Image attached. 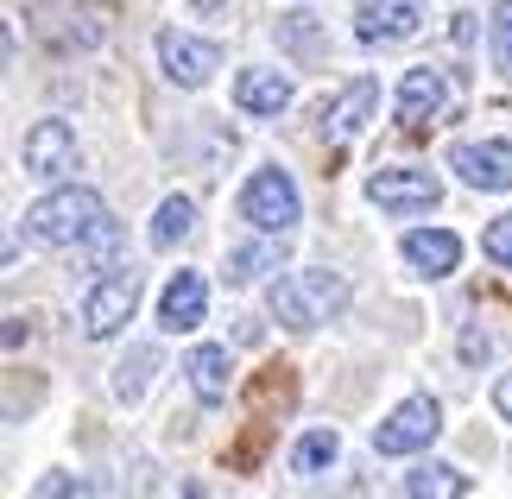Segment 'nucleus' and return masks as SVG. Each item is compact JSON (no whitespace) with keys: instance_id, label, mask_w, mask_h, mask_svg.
I'll list each match as a JSON object with an SVG mask.
<instances>
[{"instance_id":"obj_1","label":"nucleus","mask_w":512,"mask_h":499,"mask_svg":"<svg viewBox=\"0 0 512 499\" xmlns=\"http://www.w3.org/2000/svg\"><path fill=\"white\" fill-rule=\"evenodd\" d=\"M266 304H272V316H279L285 329L310 335V329H323L329 316L348 310V278L329 272V266H298V272H285L279 285H272Z\"/></svg>"},{"instance_id":"obj_2","label":"nucleus","mask_w":512,"mask_h":499,"mask_svg":"<svg viewBox=\"0 0 512 499\" xmlns=\"http://www.w3.org/2000/svg\"><path fill=\"white\" fill-rule=\"evenodd\" d=\"M102 222H108V209H102L95 190H51L45 203L26 209V234L38 247H76V241H89Z\"/></svg>"},{"instance_id":"obj_3","label":"nucleus","mask_w":512,"mask_h":499,"mask_svg":"<svg viewBox=\"0 0 512 499\" xmlns=\"http://www.w3.org/2000/svg\"><path fill=\"white\" fill-rule=\"evenodd\" d=\"M241 215L260 234H285L304 222V203H298V184H291V171H279V165H266V171H253L247 177V190H241Z\"/></svg>"},{"instance_id":"obj_4","label":"nucleus","mask_w":512,"mask_h":499,"mask_svg":"<svg viewBox=\"0 0 512 499\" xmlns=\"http://www.w3.org/2000/svg\"><path fill=\"white\" fill-rule=\"evenodd\" d=\"M437 430H443V411H437V398H405V405H392L386 411V424H373V449L380 455H418L437 443Z\"/></svg>"},{"instance_id":"obj_5","label":"nucleus","mask_w":512,"mask_h":499,"mask_svg":"<svg viewBox=\"0 0 512 499\" xmlns=\"http://www.w3.org/2000/svg\"><path fill=\"white\" fill-rule=\"evenodd\" d=\"M133 310H140V272H108L102 285L83 297V329L95 342H108V335H121L133 323Z\"/></svg>"},{"instance_id":"obj_6","label":"nucleus","mask_w":512,"mask_h":499,"mask_svg":"<svg viewBox=\"0 0 512 499\" xmlns=\"http://www.w3.org/2000/svg\"><path fill=\"white\" fill-rule=\"evenodd\" d=\"M367 203H380L386 215H418V209H437L443 203V184L430 171L392 165V171H373L367 177Z\"/></svg>"},{"instance_id":"obj_7","label":"nucleus","mask_w":512,"mask_h":499,"mask_svg":"<svg viewBox=\"0 0 512 499\" xmlns=\"http://www.w3.org/2000/svg\"><path fill=\"white\" fill-rule=\"evenodd\" d=\"M449 171H456L468 190H512V146L506 139H462V146L449 152Z\"/></svg>"},{"instance_id":"obj_8","label":"nucleus","mask_w":512,"mask_h":499,"mask_svg":"<svg viewBox=\"0 0 512 499\" xmlns=\"http://www.w3.org/2000/svg\"><path fill=\"white\" fill-rule=\"evenodd\" d=\"M159 64H165L171 83L203 89V83H209V70L222 64V51H215L209 38H196V32H159Z\"/></svg>"},{"instance_id":"obj_9","label":"nucleus","mask_w":512,"mask_h":499,"mask_svg":"<svg viewBox=\"0 0 512 499\" xmlns=\"http://www.w3.org/2000/svg\"><path fill=\"white\" fill-rule=\"evenodd\" d=\"M19 158H26L32 177H64V171H76V133L64 121H38L26 133V146H19Z\"/></svg>"},{"instance_id":"obj_10","label":"nucleus","mask_w":512,"mask_h":499,"mask_svg":"<svg viewBox=\"0 0 512 499\" xmlns=\"http://www.w3.org/2000/svg\"><path fill=\"white\" fill-rule=\"evenodd\" d=\"M424 26V0H361V32L367 45H399Z\"/></svg>"},{"instance_id":"obj_11","label":"nucleus","mask_w":512,"mask_h":499,"mask_svg":"<svg viewBox=\"0 0 512 499\" xmlns=\"http://www.w3.org/2000/svg\"><path fill=\"white\" fill-rule=\"evenodd\" d=\"M373 108H380V83H373V76H354V83L336 95V102L323 108V133L342 146V139H354V133L373 121Z\"/></svg>"},{"instance_id":"obj_12","label":"nucleus","mask_w":512,"mask_h":499,"mask_svg":"<svg viewBox=\"0 0 512 499\" xmlns=\"http://www.w3.org/2000/svg\"><path fill=\"white\" fill-rule=\"evenodd\" d=\"M203 310H209V285H203V272H177L171 285H165V297H159V323H165L171 335H184V329L203 323Z\"/></svg>"},{"instance_id":"obj_13","label":"nucleus","mask_w":512,"mask_h":499,"mask_svg":"<svg viewBox=\"0 0 512 499\" xmlns=\"http://www.w3.org/2000/svg\"><path fill=\"white\" fill-rule=\"evenodd\" d=\"M405 259H411L424 278H449V272L462 266V241H456L449 228H411V234H405Z\"/></svg>"},{"instance_id":"obj_14","label":"nucleus","mask_w":512,"mask_h":499,"mask_svg":"<svg viewBox=\"0 0 512 499\" xmlns=\"http://www.w3.org/2000/svg\"><path fill=\"white\" fill-rule=\"evenodd\" d=\"M234 108H241V114H285L291 108V83L279 70H241V83H234Z\"/></svg>"},{"instance_id":"obj_15","label":"nucleus","mask_w":512,"mask_h":499,"mask_svg":"<svg viewBox=\"0 0 512 499\" xmlns=\"http://www.w3.org/2000/svg\"><path fill=\"white\" fill-rule=\"evenodd\" d=\"M443 102H449V76L443 70H430V64L405 70V83H399V121H424V114H437Z\"/></svg>"},{"instance_id":"obj_16","label":"nucleus","mask_w":512,"mask_h":499,"mask_svg":"<svg viewBox=\"0 0 512 499\" xmlns=\"http://www.w3.org/2000/svg\"><path fill=\"white\" fill-rule=\"evenodd\" d=\"M184 373H190V386H196V398H203V405H222L228 398V348H190V361H184Z\"/></svg>"},{"instance_id":"obj_17","label":"nucleus","mask_w":512,"mask_h":499,"mask_svg":"<svg viewBox=\"0 0 512 499\" xmlns=\"http://www.w3.org/2000/svg\"><path fill=\"white\" fill-rule=\"evenodd\" d=\"M405 499H468V474L449 462H418L405 474Z\"/></svg>"},{"instance_id":"obj_18","label":"nucleus","mask_w":512,"mask_h":499,"mask_svg":"<svg viewBox=\"0 0 512 499\" xmlns=\"http://www.w3.org/2000/svg\"><path fill=\"white\" fill-rule=\"evenodd\" d=\"M190 228H196V203L190 196H165L159 215H152V247L171 253L177 241H190Z\"/></svg>"},{"instance_id":"obj_19","label":"nucleus","mask_w":512,"mask_h":499,"mask_svg":"<svg viewBox=\"0 0 512 499\" xmlns=\"http://www.w3.org/2000/svg\"><path fill=\"white\" fill-rule=\"evenodd\" d=\"M336 455H342V436L336 430H310L298 449H291V468L298 474H323V468H336Z\"/></svg>"},{"instance_id":"obj_20","label":"nucleus","mask_w":512,"mask_h":499,"mask_svg":"<svg viewBox=\"0 0 512 499\" xmlns=\"http://www.w3.org/2000/svg\"><path fill=\"white\" fill-rule=\"evenodd\" d=\"M152 367H159V354H152V348H133L127 361L114 367V398H127V405H133V398H146V386H152Z\"/></svg>"},{"instance_id":"obj_21","label":"nucleus","mask_w":512,"mask_h":499,"mask_svg":"<svg viewBox=\"0 0 512 499\" xmlns=\"http://www.w3.org/2000/svg\"><path fill=\"white\" fill-rule=\"evenodd\" d=\"M272 266H279V247H234L228 253V278H234V285H247V278H260V272H272Z\"/></svg>"},{"instance_id":"obj_22","label":"nucleus","mask_w":512,"mask_h":499,"mask_svg":"<svg viewBox=\"0 0 512 499\" xmlns=\"http://www.w3.org/2000/svg\"><path fill=\"white\" fill-rule=\"evenodd\" d=\"M481 253L494 259V266H506V272H512V215H500V222H487V234H481Z\"/></svg>"},{"instance_id":"obj_23","label":"nucleus","mask_w":512,"mask_h":499,"mask_svg":"<svg viewBox=\"0 0 512 499\" xmlns=\"http://www.w3.org/2000/svg\"><path fill=\"white\" fill-rule=\"evenodd\" d=\"M487 32H494V64H500V70H512V0H500V7H494Z\"/></svg>"},{"instance_id":"obj_24","label":"nucleus","mask_w":512,"mask_h":499,"mask_svg":"<svg viewBox=\"0 0 512 499\" xmlns=\"http://www.w3.org/2000/svg\"><path fill=\"white\" fill-rule=\"evenodd\" d=\"M494 411H500V417H506V424H512V373H506V379H500V386H494Z\"/></svg>"},{"instance_id":"obj_25","label":"nucleus","mask_w":512,"mask_h":499,"mask_svg":"<svg viewBox=\"0 0 512 499\" xmlns=\"http://www.w3.org/2000/svg\"><path fill=\"white\" fill-rule=\"evenodd\" d=\"M196 7H222V0H196Z\"/></svg>"}]
</instances>
